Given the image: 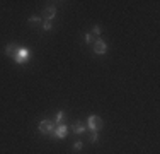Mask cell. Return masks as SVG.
<instances>
[{
	"mask_svg": "<svg viewBox=\"0 0 160 154\" xmlns=\"http://www.w3.org/2000/svg\"><path fill=\"white\" fill-rule=\"evenodd\" d=\"M102 125H104V122H102L100 116H97V115H90L89 116V128L90 130L99 132L100 128H102Z\"/></svg>",
	"mask_w": 160,
	"mask_h": 154,
	"instance_id": "obj_1",
	"label": "cell"
},
{
	"mask_svg": "<svg viewBox=\"0 0 160 154\" xmlns=\"http://www.w3.org/2000/svg\"><path fill=\"white\" fill-rule=\"evenodd\" d=\"M39 132L41 133H53L55 132V123L50 120H43L39 122Z\"/></svg>",
	"mask_w": 160,
	"mask_h": 154,
	"instance_id": "obj_2",
	"label": "cell"
},
{
	"mask_svg": "<svg viewBox=\"0 0 160 154\" xmlns=\"http://www.w3.org/2000/svg\"><path fill=\"white\" fill-rule=\"evenodd\" d=\"M29 55H31L29 50H26V48H20V50L17 51V55H15V62H17V63H24V62L29 60Z\"/></svg>",
	"mask_w": 160,
	"mask_h": 154,
	"instance_id": "obj_3",
	"label": "cell"
},
{
	"mask_svg": "<svg viewBox=\"0 0 160 154\" xmlns=\"http://www.w3.org/2000/svg\"><path fill=\"white\" fill-rule=\"evenodd\" d=\"M94 51H95L97 55H104V53L107 51V45H106L102 40H97L95 43H94Z\"/></svg>",
	"mask_w": 160,
	"mask_h": 154,
	"instance_id": "obj_4",
	"label": "cell"
},
{
	"mask_svg": "<svg viewBox=\"0 0 160 154\" xmlns=\"http://www.w3.org/2000/svg\"><path fill=\"white\" fill-rule=\"evenodd\" d=\"M55 16H56V9L53 5H50V7H46V9L43 10V17H46V21H51Z\"/></svg>",
	"mask_w": 160,
	"mask_h": 154,
	"instance_id": "obj_5",
	"label": "cell"
},
{
	"mask_svg": "<svg viewBox=\"0 0 160 154\" xmlns=\"http://www.w3.org/2000/svg\"><path fill=\"white\" fill-rule=\"evenodd\" d=\"M17 46H15V43H9L7 46H5V53L9 55V57H12V58H15V55H17Z\"/></svg>",
	"mask_w": 160,
	"mask_h": 154,
	"instance_id": "obj_6",
	"label": "cell"
},
{
	"mask_svg": "<svg viewBox=\"0 0 160 154\" xmlns=\"http://www.w3.org/2000/svg\"><path fill=\"white\" fill-rule=\"evenodd\" d=\"M56 137L58 139H63L65 135H67V125H58V128H56Z\"/></svg>",
	"mask_w": 160,
	"mask_h": 154,
	"instance_id": "obj_7",
	"label": "cell"
},
{
	"mask_svg": "<svg viewBox=\"0 0 160 154\" xmlns=\"http://www.w3.org/2000/svg\"><path fill=\"white\" fill-rule=\"evenodd\" d=\"M73 132H75V133H84V132H85V127H84V123H80V122L75 123V125H73Z\"/></svg>",
	"mask_w": 160,
	"mask_h": 154,
	"instance_id": "obj_8",
	"label": "cell"
},
{
	"mask_svg": "<svg viewBox=\"0 0 160 154\" xmlns=\"http://www.w3.org/2000/svg\"><path fill=\"white\" fill-rule=\"evenodd\" d=\"M51 26H53V24H51V21H44V24H43V28H44L46 31L51 29Z\"/></svg>",
	"mask_w": 160,
	"mask_h": 154,
	"instance_id": "obj_9",
	"label": "cell"
},
{
	"mask_svg": "<svg viewBox=\"0 0 160 154\" xmlns=\"http://www.w3.org/2000/svg\"><path fill=\"white\" fill-rule=\"evenodd\" d=\"M61 120H63V111H58V115H56V123H60Z\"/></svg>",
	"mask_w": 160,
	"mask_h": 154,
	"instance_id": "obj_10",
	"label": "cell"
},
{
	"mask_svg": "<svg viewBox=\"0 0 160 154\" xmlns=\"http://www.w3.org/2000/svg\"><path fill=\"white\" fill-rule=\"evenodd\" d=\"M92 33H94V34H100L102 31H100V28H99V26H94V29H92Z\"/></svg>",
	"mask_w": 160,
	"mask_h": 154,
	"instance_id": "obj_11",
	"label": "cell"
},
{
	"mask_svg": "<svg viewBox=\"0 0 160 154\" xmlns=\"http://www.w3.org/2000/svg\"><path fill=\"white\" fill-rule=\"evenodd\" d=\"M90 141H92L94 144H95L97 141H99V135H97V132H94V135H92V139H90Z\"/></svg>",
	"mask_w": 160,
	"mask_h": 154,
	"instance_id": "obj_12",
	"label": "cell"
},
{
	"mask_svg": "<svg viewBox=\"0 0 160 154\" xmlns=\"http://www.w3.org/2000/svg\"><path fill=\"white\" fill-rule=\"evenodd\" d=\"M39 17H36V16H32V17H29V22H39Z\"/></svg>",
	"mask_w": 160,
	"mask_h": 154,
	"instance_id": "obj_13",
	"label": "cell"
},
{
	"mask_svg": "<svg viewBox=\"0 0 160 154\" xmlns=\"http://www.w3.org/2000/svg\"><path fill=\"white\" fill-rule=\"evenodd\" d=\"M73 147H75V149H82V147H84V144H82V142H75Z\"/></svg>",
	"mask_w": 160,
	"mask_h": 154,
	"instance_id": "obj_14",
	"label": "cell"
},
{
	"mask_svg": "<svg viewBox=\"0 0 160 154\" xmlns=\"http://www.w3.org/2000/svg\"><path fill=\"white\" fill-rule=\"evenodd\" d=\"M85 41H87V43H90V41H92V34H87V36H85Z\"/></svg>",
	"mask_w": 160,
	"mask_h": 154,
	"instance_id": "obj_15",
	"label": "cell"
}]
</instances>
